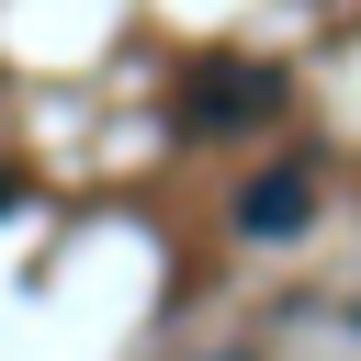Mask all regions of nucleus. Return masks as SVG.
Segmentation results:
<instances>
[{
  "instance_id": "nucleus-1",
  "label": "nucleus",
  "mask_w": 361,
  "mask_h": 361,
  "mask_svg": "<svg viewBox=\"0 0 361 361\" xmlns=\"http://www.w3.org/2000/svg\"><path fill=\"white\" fill-rule=\"evenodd\" d=\"M271 102H282V79H271V68H226V56H214V68H192V79H180V124H192V135H248Z\"/></svg>"
},
{
  "instance_id": "nucleus-2",
  "label": "nucleus",
  "mask_w": 361,
  "mask_h": 361,
  "mask_svg": "<svg viewBox=\"0 0 361 361\" xmlns=\"http://www.w3.org/2000/svg\"><path fill=\"white\" fill-rule=\"evenodd\" d=\"M305 226H316V169H259V180L237 192V237L282 248V237H305Z\"/></svg>"
},
{
  "instance_id": "nucleus-3",
  "label": "nucleus",
  "mask_w": 361,
  "mask_h": 361,
  "mask_svg": "<svg viewBox=\"0 0 361 361\" xmlns=\"http://www.w3.org/2000/svg\"><path fill=\"white\" fill-rule=\"evenodd\" d=\"M214 361H248V350H214Z\"/></svg>"
},
{
  "instance_id": "nucleus-4",
  "label": "nucleus",
  "mask_w": 361,
  "mask_h": 361,
  "mask_svg": "<svg viewBox=\"0 0 361 361\" xmlns=\"http://www.w3.org/2000/svg\"><path fill=\"white\" fill-rule=\"evenodd\" d=\"M0 203H11V192H0Z\"/></svg>"
}]
</instances>
